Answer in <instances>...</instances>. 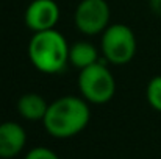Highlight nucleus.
<instances>
[{
    "mask_svg": "<svg viewBox=\"0 0 161 159\" xmlns=\"http://www.w3.org/2000/svg\"><path fill=\"white\" fill-rule=\"evenodd\" d=\"M91 120L89 103L81 97L66 95L56 98L44 117L47 133L58 139H67L81 133Z\"/></svg>",
    "mask_w": 161,
    "mask_h": 159,
    "instance_id": "obj_1",
    "label": "nucleus"
},
{
    "mask_svg": "<svg viewBox=\"0 0 161 159\" xmlns=\"http://www.w3.org/2000/svg\"><path fill=\"white\" fill-rule=\"evenodd\" d=\"M69 45L66 38L55 28L38 31L28 42V58L42 73H58L69 62Z\"/></svg>",
    "mask_w": 161,
    "mask_h": 159,
    "instance_id": "obj_2",
    "label": "nucleus"
},
{
    "mask_svg": "<svg viewBox=\"0 0 161 159\" xmlns=\"http://www.w3.org/2000/svg\"><path fill=\"white\" fill-rule=\"evenodd\" d=\"M78 89L81 97L91 105H105L116 92V80L103 62H96L78 75Z\"/></svg>",
    "mask_w": 161,
    "mask_h": 159,
    "instance_id": "obj_3",
    "label": "nucleus"
},
{
    "mask_svg": "<svg viewBox=\"0 0 161 159\" xmlns=\"http://www.w3.org/2000/svg\"><path fill=\"white\" fill-rule=\"evenodd\" d=\"M102 53L108 62L124 66L130 62L136 53V38L131 28L124 24H113L102 34Z\"/></svg>",
    "mask_w": 161,
    "mask_h": 159,
    "instance_id": "obj_4",
    "label": "nucleus"
},
{
    "mask_svg": "<svg viewBox=\"0 0 161 159\" xmlns=\"http://www.w3.org/2000/svg\"><path fill=\"white\" fill-rule=\"evenodd\" d=\"M75 27L88 36L103 33L109 22L107 0H81L74 13Z\"/></svg>",
    "mask_w": 161,
    "mask_h": 159,
    "instance_id": "obj_5",
    "label": "nucleus"
},
{
    "mask_svg": "<svg viewBox=\"0 0 161 159\" xmlns=\"http://www.w3.org/2000/svg\"><path fill=\"white\" fill-rule=\"evenodd\" d=\"M25 25L38 33L55 28L59 19V8L55 0H33L25 9Z\"/></svg>",
    "mask_w": 161,
    "mask_h": 159,
    "instance_id": "obj_6",
    "label": "nucleus"
},
{
    "mask_svg": "<svg viewBox=\"0 0 161 159\" xmlns=\"http://www.w3.org/2000/svg\"><path fill=\"white\" fill-rule=\"evenodd\" d=\"M27 142L25 130L16 122L0 123V158L11 159L17 156Z\"/></svg>",
    "mask_w": 161,
    "mask_h": 159,
    "instance_id": "obj_7",
    "label": "nucleus"
},
{
    "mask_svg": "<svg viewBox=\"0 0 161 159\" xmlns=\"http://www.w3.org/2000/svg\"><path fill=\"white\" fill-rule=\"evenodd\" d=\"M47 109H49V105L44 100V97L35 92L24 94L17 100V111L25 120H31V122L44 120Z\"/></svg>",
    "mask_w": 161,
    "mask_h": 159,
    "instance_id": "obj_8",
    "label": "nucleus"
},
{
    "mask_svg": "<svg viewBox=\"0 0 161 159\" xmlns=\"http://www.w3.org/2000/svg\"><path fill=\"white\" fill-rule=\"evenodd\" d=\"M69 62L74 67L83 70V69L99 62V52L91 42H86V41L75 42L69 49Z\"/></svg>",
    "mask_w": 161,
    "mask_h": 159,
    "instance_id": "obj_9",
    "label": "nucleus"
},
{
    "mask_svg": "<svg viewBox=\"0 0 161 159\" xmlns=\"http://www.w3.org/2000/svg\"><path fill=\"white\" fill-rule=\"evenodd\" d=\"M146 97L149 105L152 106L155 111L161 112V75L153 77L149 84H147V91H146Z\"/></svg>",
    "mask_w": 161,
    "mask_h": 159,
    "instance_id": "obj_10",
    "label": "nucleus"
},
{
    "mask_svg": "<svg viewBox=\"0 0 161 159\" xmlns=\"http://www.w3.org/2000/svg\"><path fill=\"white\" fill-rule=\"evenodd\" d=\"M25 159H59L58 155L53 153L50 148L46 147H36L33 150L28 151V155L25 156Z\"/></svg>",
    "mask_w": 161,
    "mask_h": 159,
    "instance_id": "obj_11",
    "label": "nucleus"
},
{
    "mask_svg": "<svg viewBox=\"0 0 161 159\" xmlns=\"http://www.w3.org/2000/svg\"><path fill=\"white\" fill-rule=\"evenodd\" d=\"M150 5L157 14H161V0H150Z\"/></svg>",
    "mask_w": 161,
    "mask_h": 159,
    "instance_id": "obj_12",
    "label": "nucleus"
}]
</instances>
